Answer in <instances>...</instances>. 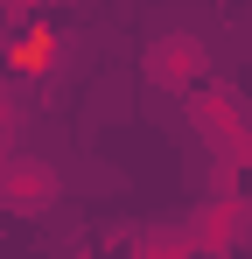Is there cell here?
Listing matches in <instances>:
<instances>
[{"label":"cell","instance_id":"6da1fadb","mask_svg":"<svg viewBox=\"0 0 252 259\" xmlns=\"http://www.w3.org/2000/svg\"><path fill=\"white\" fill-rule=\"evenodd\" d=\"M49 203H63V168L28 154V147H7L0 154V210L7 217H42Z\"/></svg>","mask_w":252,"mask_h":259},{"label":"cell","instance_id":"7a4b0ae2","mask_svg":"<svg viewBox=\"0 0 252 259\" xmlns=\"http://www.w3.org/2000/svg\"><path fill=\"white\" fill-rule=\"evenodd\" d=\"M210 70V49H203V35H154L147 42V84H161V91H189L196 77Z\"/></svg>","mask_w":252,"mask_h":259}]
</instances>
